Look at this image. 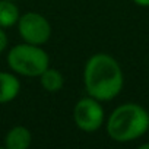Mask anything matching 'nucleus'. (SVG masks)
Masks as SVG:
<instances>
[{
	"instance_id": "obj_1",
	"label": "nucleus",
	"mask_w": 149,
	"mask_h": 149,
	"mask_svg": "<svg viewBox=\"0 0 149 149\" xmlns=\"http://www.w3.org/2000/svg\"><path fill=\"white\" fill-rule=\"evenodd\" d=\"M84 84L89 97L101 102L111 101L123 89V70L113 56L97 53L91 56L85 64Z\"/></svg>"
},
{
	"instance_id": "obj_2",
	"label": "nucleus",
	"mask_w": 149,
	"mask_h": 149,
	"mask_svg": "<svg viewBox=\"0 0 149 149\" xmlns=\"http://www.w3.org/2000/svg\"><path fill=\"white\" fill-rule=\"evenodd\" d=\"M149 130V113L134 102L118 105L107 120L108 136L120 143L132 142Z\"/></svg>"
},
{
	"instance_id": "obj_3",
	"label": "nucleus",
	"mask_w": 149,
	"mask_h": 149,
	"mask_svg": "<svg viewBox=\"0 0 149 149\" xmlns=\"http://www.w3.org/2000/svg\"><path fill=\"white\" fill-rule=\"evenodd\" d=\"M8 66L18 74L26 78H35L50 66V57L41 45L18 44L8 53Z\"/></svg>"
},
{
	"instance_id": "obj_4",
	"label": "nucleus",
	"mask_w": 149,
	"mask_h": 149,
	"mask_svg": "<svg viewBox=\"0 0 149 149\" xmlns=\"http://www.w3.org/2000/svg\"><path fill=\"white\" fill-rule=\"evenodd\" d=\"M18 32L24 42L42 45L51 37V25L45 16L37 12H26L18 21Z\"/></svg>"
},
{
	"instance_id": "obj_5",
	"label": "nucleus",
	"mask_w": 149,
	"mask_h": 149,
	"mask_svg": "<svg viewBox=\"0 0 149 149\" xmlns=\"http://www.w3.org/2000/svg\"><path fill=\"white\" fill-rule=\"evenodd\" d=\"M73 118L78 129H81L82 132H86V133L97 132L98 129H101L105 120L101 101L89 95L79 100L73 110Z\"/></svg>"
},
{
	"instance_id": "obj_6",
	"label": "nucleus",
	"mask_w": 149,
	"mask_h": 149,
	"mask_svg": "<svg viewBox=\"0 0 149 149\" xmlns=\"http://www.w3.org/2000/svg\"><path fill=\"white\" fill-rule=\"evenodd\" d=\"M31 143L32 134L25 126H15L5 136L6 149H28Z\"/></svg>"
},
{
	"instance_id": "obj_7",
	"label": "nucleus",
	"mask_w": 149,
	"mask_h": 149,
	"mask_svg": "<svg viewBox=\"0 0 149 149\" xmlns=\"http://www.w3.org/2000/svg\"><path fill=\"white\" fill-rule=\"evenodd\" d=\"M21 91V82L15 74L9 72H0V104L13 101Z\"/></svg>"
},
{
	"instance_id": "obj_8",
	"label": "nucleus",
	"mask_w": 149,
	"mask_h": 149,
	"mask_svg": "<svg viewBox=\"0 0 149 149\" xmlns=\"http://www.w3.org/2000/svg\"><path fill=\"white\" fill-rule=\"evenodd\" d=\"M38 78H40V84H41L42 89L47 91V92H51V94L58 92L63 88V85H64L63 74L58 70L51 69L50 66L40 74Z\"/></svg>"
},
{
	"instance_id": "obj_9",
	"label": "nucleus",
	"mask_w": 149,
	"mask_h": 149,
	"mask_svg": "<svg viewBox=\"0 0 149 149\" xmlns=\"http://www.w3.org/2000/svg\"><path fill=\"white\" fill-rule=\"evenodd\" d=\"M21 15L13 0H0V26L10 28L18 24Z\"/></svg>"
},
{
	"instance_id": "obj_10",
	"label": "nucleus",
	"mask_w": 149,
	"mask_h": 149,
	"mask_svg": "<svg viewBox=\"0 0 149 149\" xmlns=\"http://www.w3.org/2000/svg\"><path fill=\"white\" fill-rule=\"evenodd\" d=\"M6 47H8V35L3 31V28L0 26V53H3Z\"/></svg>"
},
{
	"instance_id": "obj_11",
	"label": "nucleus",
	"mask_w": 149,
	"mask_h": 149,
	"mask_svg": "<svg viewBox=\"0 0 149 149\" xmlns=\"http://www.w3.org/2000/svg\"><path fill=\"white\" fill-rule=\"evenodd\" d=\"M133 2H134L137 6H142V8H149V0H133Z\"/></svg>"
},
{
	"instance_id": "obj_12",
	"label": "nucleus",
	"mask_w": 149,
	"mask_h": 149,
	"mask_svg": "<svg viewBox=\"0 0 149 149\" xmlns=\"http://www.w3.org/2000/svg\"><path fill=\"white\" fill-rule=\"evenodd\" d=\"M139 148H140V149H149V143H143V145H140Z\"/></svg>"
},
{
	"instance_id": "obj_13",
	"label": "nucleus",
	"mask_w": 149,
	"mask_h": 149,
	"mask_svg": "<svg viewBox=\"0 0 149 149\" xmlns=\"http://www.w3.org/2000/svg\"><path fill=\"white\" fill-rule=\"evenodd\" d=\"M13 2H16V0H13Z\"/></svg>"
}]
</instances>
